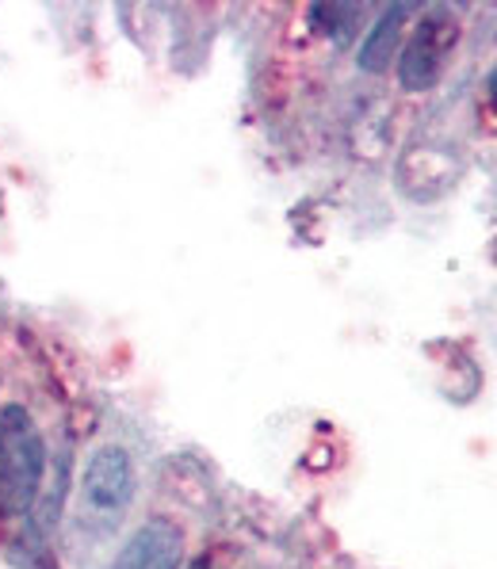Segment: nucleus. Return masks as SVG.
<instances>
[{
  "label": "nucleus",
  "instance_id": "1",
  "mask_svg": "<svg viewBox=\"0 0 497 569\" xmlns=\"http://www.w3.org/2000/svg\"><path fill=\"white\" fill-rule=\"evenodd\" d=\"M47 448L42 432L23 406H8L0 413V523L23 520L31 512L42 486Z\"/></svg>",
  "mask_w": 497,
  "mask_h": 569
},
{
  "label": "nucleus",
  "instance_id": "2",
  "mask_svg": "<svg viewBox=\"0 0 497 569\" xmlns=\"http://www.w3.org/2000/svg\"><path fill=\"white\" fill-rule=\"evenodd\" d=\"M456 42H459L456 12L444 4L425 8L414 34H409V42L402 47V58H398V81H402V89L429 92L444 77L451 54H456Z\"/></svg>",
  "mask_w": 497,
  "mask_h": 569
},
{
  "label": "nucleus",
  "instance_id": "3",
  "mask_svg": "<svg viewBox=\"0 0 497 569\" xmlns=\"http://www.w3.org/2000/svg\"><path fill=\"white\" fill-rule=\"evenodd\" d=\"M85 509L103 516V520H119L127 505L135 501V467L123 448H100L85 467L81 481Z\"/></svg>",
  "mask_w": 497,
  "mask_h": 569
},
{
  "label": "nucleus",
  "instance_id": "4",
  "mask_svg": "<svg viewBox=\"0 0 497 569\" xmlns=\"http://www.w3.org/2000/svg\"><path fill=\"white\" fill-rule=\"evenodd\" d=\"M180 558H185V531L165 516H153L127 539L111 569H180Z\"/></svg>",
  "mask_w": 497,
  "mask_h": 569
},
{
  "label": "nucleus",
  "instance_id": "5",
  "mask_svg": "<svg viewBox=\"0 0 497 569\" xmlns=\"http://www.w3.org/2000/svg\"><path fill=\"white\" fill-rule=\"evenodd\" d=\"M414 4H387L379 12V20L371 23L368 34H364V47H360V69L364 73H382V69L395 61L398 39H402L406 20L414 16Z\"/></svg>",
  "mask_w": 497,
  "mask_h": 569
},
{
  "label": "nucleus",
  "instance_id": "6",
  "mask_svg": "<svg viewBox=\"0 0 497 569\" xmlns=\"http://www.w3.org/2000/svg\"><path fill=\"white\" fill-rule=\"evenodd\" d=\"M364 12H368L364 4H314L310 20H314V28L321 34H329L337 47H345V42L356 34V23L364 20Z\"/></svg>",
  "mask_w": 497,
  "mask_h": 569
},
{
  "label": "nucleus",
  "instance_id": "7",
  "mask_svg": "<svg viewBox=\"0 0 497 569\" xmlns=\"http://www.w3.org/2000/svg\"><path fill=\"white\" fill-rule=\"evenodd\" d=\"M486 92H490V103L497 108V66L490 69V77H486Z\"/></svg>",
  "mask_w": 497,
  "mask_h": 569
},
{
  "label": "nucleus",
  "instance_id": "8",
  "mask_svg": "<svg viewBox=\"0 0 497 569\" xmlns=\"http://www.w3.org/2000/svg\"><path fill=\"white\" fill-rule=\"evenodd\" d=\"M191 569H211V566H207V562H196V566H191Z\"/></svg>",
  "mask_w": 497,
  "mask_h": 569
}]
</instances>
